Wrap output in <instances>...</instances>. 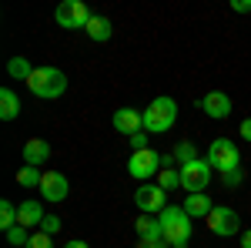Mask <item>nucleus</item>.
I'll return each instance as SVG.
<instances>
[{"instance_id":"20","label":"nucleus","mask_w":251,"mask_h":248,"mask_svg":"<svg viewBox=\"0 0 251 248\" xmlns=\"http://www.w3.org/2000/svg\"><path fill=\"white\" fill-rule=\"evenodd\" d=\"M7 74H10V77H17V81H30L34 67L27 64V57H10V64H7Z\"/></svg>"},{"instance_id":"8","label":"nucleus","mask_w":251,"mask_h":248,"mask_svg":"<svg viewBox=\"0 0 251 248\" xmlns=\"http://www.w3.org/2000/svg\"><path fill=\"white\" fill-rule=\"evenodd\" d=\"M127 174L134 178V181H148V178H154V174H161V154L157 151H137L127 158Z\"/></svg>"},{"instance_id":"21","label":"nucleus","mask_w":251,"mask_h":248,"mask_svg":"<svg viewBox=\"0 0 251 248\" xmlns=\"http://www.w3.org/2000/svg\"><path fill=\"white\" fill-rule=\"evenodd\" d=\"M157 185H161L164 191L181 188V171H177V168H161V174H157Z\"/></svg>"},{"instance_id":"22","label":"nucleus","mask_w":251,"mask_h":248,"mask_svg":"<svg viewBox=\"0 0 251 248\" xmlns=\"http://www.w3.org/2000/svg\"><path fill=\"white\" fill-rule=\"evenodd\" d=\"M174 158L181 161V168H184V165H191V161H201V158H198V148H194L191 141H181V144L174 148Z\"/></svg>"},{"instance_id":"4","label":"nucleus","mask_w":251,"mask_h":248,"mask_svg":"<svg viewBox=\"0 0 251 248\" xmlns=\"http://www.w3.org/2000/svg\"><path fill=\"white\" fill-rule=\"evenodd\" d=\"M91 17L94 14L87 10L84 0H60L57 10H54V20H57V27H64V30H87Z\"/></svg>"},{"instance_id":"23","label":"nucleus","mask_w":251,"mask_h":248,"mask_svg":"<svg viewBox=\"0 0 251 248\" xmlns=\"http://www.w3.org/2000/svg\"><path fill=\"white\" fill-rule=\"evenodd\" d=\"M17 225V205H10V201H0V228L10 231Z\"/></svg>"},{"instance_id":"24","label":"nucleus","mask_w":251,"mask_h":248,"mask_svg":"<svg viewBox=\"0 0 251 248\" xmlns=\"http://www.w3.org/2000/svg\"><path fill=\"white\" fill-rule=\"evenodd\" d=\"M3 235H7V242H10L14 248H27V242H30V235H27V228H24V225H14V228L3 231Z\"/></svg>"},{"instance_id":"6","label":"nucleus","mask_w":251,"mask_h":248,"mask_svg":"<svg viewBox=\"0 0 251 248\" xmlns=\"http://www.w3.org/2000/svg\"><path fill=\"white\" fill-rule=\"evenodd\" d=\"M208 221V228L214 235H221V238H234V235H241V218H238V211L228 208V205H214V211L204 218Z\"/></svg>"},{"instance_id":"26","label":"nucleus","mask_w":251,"mask_h":248,"mask_svg":"<svg viewBox=\"0 0 251 248\" xmlns=\"http://www.w3.org/2000/svg\"><path fill=\"white\" fill-rule=\"evenodd\" d=\"M127 141H131V154H137V151H148V131H137V134H131Z\"/></svg>"},{"instance_id":"29","label":"nucleus","mask_w":251,"mask_h":248,"mask_svg":"<svg viewBox=\"0 0 251 248\" xmlns=\"http://www.w3.org/2000/svg\"><path fill=\"white\" fill-rule=\"evenodd\" d=\"M234 14H251V0H231Z\"/></svg>"},{"instance_id":"25","label":"nucleus","mask_w":251,"mask_h":248,"mask_svg":"<svg viewBox=\"0 0 251 248\" xmlns=\"http://www.w3.org/2000/svg\"><path fill=\"white\" fill-rule=\"evenodd\" d=\"M60 228H64V221H60L57 215H47V218H44V225H40V231H44V235H50V238H54Z\"/></svg>"},{"instance_id":"32","label":"nucleus","mask_w":251,"mask_h":248,"mask_svg":"<svg viewBox=\"0 0 251 248\" xmlns=\"http://www.w3.org/2000/svg\"><path fill=\"white\" fill-rule=\"evenodd\" d=\"M241 248H251V228L241 231Z\"/></svg>"},{"instance_id":"28","label":"nucleus","mask_w":251,"mask_h":248,"mask_svg":"<svg viewBox=\"0 0 251 248\" xmlns=\"http://www.w3.org/2000/svg\"><path fill=\"white\" fill-rule=\"evenodd\" d=\"M241 178H245V174H241V168H234V171H225V174H221L225 188H238V185H241Z\"/></svg>"},{"instance_id":"19","label":"nucleus","mask_w":251,"mask_h":248,"mask_svg":"<svg viewBox=\"0 0 251 248\" xmlns=\"http://www.w3.org/2000/svg\"><path fill=\"white\" fill-rule=\"evenodd\" d=\"M40 178H44V174H40L34 165H24L17 171V185L20 188H40Z\"/></svg>"},{"instance_id":"10","label":"nucleus","mask_w":251,"mask_h":248,"mask_svg":"<svg viewBox=\"0 0 251 248\" xmlns=\"http://www.w3.org/2000/svg\"><path fill=\"white\" fill-rule=\"evenodd\" d=\"M67 188H71V185H67V178H64L60 171H44L37 191L47 198V201H64V198H67Z\"/></svg>"},{"instance_id":"17","label":"nucleus","mask_w":251,"mask_h":248,"mask_svg":"<svg viewBox=\"0 0 251 248\" xmlns=\"http://www.w3.org/2000/svg\"><path fill=\"white\" fill-rule=\"evenodd\" d=\"M134 228H137V238H141V242H144V238H164V235H161V221H157V215H141Z\"/></svg>"},{"instance_id":"31","label":"nucleus","mask_w":251,"mask_h":248,"mask_svg":"<svg viewBox=\"0 0 251 248\" xmlns=\"http://www.w3.org/2000/svg\"><path fill=\"white\" fill-rule=\"evenodd\" d=\"M238 134H241L245 141H251V117H245V121H241V128H238Z\"/></svg>"},{"instance_id":"5","label":"nucleus","mask_w":251,"mask_h":248,"mask_svg":"<svg viewBox=\"0 0 251 248\" xmlns=\"http://www.w3.org/2000/svg\"><path fill=\"white\" fill-rule=\"evenodd\" d=\"M238 161H241V154H238V148H234V141H228V138H214L211 148H208V165H211L214 171H234L238 168Z\"/></svg>"},{"instance_id":"7","label":"nucleus","mask_w":251,"mask_h":248,"mask_svg":"<svg viewBox=\"0 0 251 248\" xmlns=\"http://www.w3.org/2000/svg\"><path fill=\"white\" fill-rule=\"evenodd\" d=\"M211 165L208 161H191V165H184L181 168V188L188 191V194H201V191H208L211 185Z\"/></svg>"},{"instance_id":"16","label":"nucleus","mask_w":251,"mask_h":248,"mask_svg":"<svg viewBox=\"0 0 251 248\" xmlns=\"http://www.w3.org/2000/svg\"><path fill=\"white\" fill-rule=\"evenodd\" d=\"M17 114H20L17 94H14L10 87H0V117H3V121H14Z\"/></svg>"},{"instance_id":"2","label":"nucleus","mask_w":251,"mask_h":248,"mask_svg":"<svg viewBox=\"0 0 251 248\" xmlns=\"http://www.w3.org/2000/svg\"><path fill=\"white\" fill-rule=\"evenodd\" d=\"M141 121H144V131L148 134H164L174 128L177 121V104L171 97H154L144 111H141Z\"/></svg>"},{"instance_id":"11","label":"nucleus","mask_w":251,"mask_h":248,"mask_svg":"<svg viewBox=\"0 0 251 248\" xmlns=\"http://www.w3.org/2000/svg\"><path fill=\"white\" fill-rule=\"evenodd\" d=\"M201 111L214 121H221V117L231 114V97L225 94V91H208V94L201 97Z\"/></svg>"},{"instance_id":"30","label":"nucleus","mask_w":251,"mask_h":248,"mask_svg":"<svg viewBox=\"0 0 251 248\" xmlns=\"http://www.w3.org/2000/svg\"><path fill=\"white\" fill-rule=\"evenodd\" d=\"M141 248H171V245H168L164 238H144V242H141Z\"/></svg>"},{"instance_id":"3","label":"nucleus","mask_w":251,"mask_h":248,"mask_svg":"<svg viewBox=\"0 0 251 248\" xmlns=\"http://www.w3.org/2000/svg\"><path fill=\"white\" fill-rule=\"evenodd\" d=\"M30 94L34 97H44V101H54L67 91V74L60 67H34V74L27 81Z\"/></svg>"},{"instance_id":"14","label":"nucleus","mask_w":251,"mask_h":248,"mask_svg":"<svg viewBox=\"0 0 251 248\" xmlns=\"http://www.w3.org/2000/svg\"><path fill=\"white\" fill-rule=\"evenodd\" d=\"M47 158H50V144H47V141H40V138H30V141L24 144V161H27V165L40 168Z\"/></svg>"},{"instance_id":"33","label":"nucleus","mask_w":251,"mask_h":248,"mask_svg":"<svg viewBox=\"0 0 251 248\" xmlns=\"http://www.w3.org/2000/svg\"><path fill=\"white\" fill-rule=\"evenodd\" d=\"M64 248H91V245H87V242H67Z\"/></svg>"},{"instance_id":"13","label":"nucleus","mask_w":251,"mask_h":248,"mask_svg":"<svg viewBox=\"0 0 251 248\" xmlns=\"http://www.w3.org/2000/svg\"><path fill=\"white\" fill-rule=\"evenodd\" d=\"M114 128L121 134H137V131H144V121H141V114L137 111H131V108H117L114 111Z\"/></svg>"},{"instance_id":"9","label":"nucleus","mask_w":251,"mask_h":248,"mask_svg":"<svg viewBox=\"0 0 251 248\" xmlns=\"http://www.w3.org/2000/svg\"><path fill=\"white\" fill-rule=\"evenodd\" d=\"M134 205L144 215H161V211L168 208V191L161 188V185H141L134 191Z\"/></svg>"},{"instance_id":"1","label":"nucleus","mask_w":251,"mask_h":248,"mask_svg":"<svg viewBox=\"0 0 251 248\" xmlns=\"http://www.w3.org/2000/svg\"><path fill=\"white\" fill-rule=\"evenodd\" d=\"M157 221H161V235H164V242L171 248H188L191 242V215L184 208H177V205H168V208L157 215Z\"/></svg>"},{"instance_id":"12","label":"nucleus","mask_w":251,"mask_h":248,"mask_svg":"<svg viewBox=\"0 0 251 248\" xmlns=\"http://www.w3.org/2000/svg\"><path fill=\"white\" fill-rule=\"evenodd\" d=\"M44 205L40 201H20L17 205V225H24V228H40L44 225Z\"/></svg>"},{"instance_id":"15","label":"nucleus","mask_w":251,"mask_h":248,"mask_svg":"<svg viewBox=\"0 0 251 248\" xmlns=\"http://www.w3.org/2000/svg\"><path fill=\"white\" fill-rule=\"evenodd\" d=\"M181 208L188 211L191 218H208V215H211V211H214V205H211V198H208V194L201 191V194H188Z\"/></svg>"},{"instance_id":"27","label":"nucleus","mask_w":251,"mask_h":248,"mask_svg":"<svg viewBox=\"0 0 251 248\" xmlns=\"http://www.w3.org/2000/svg\"><path fill=\"white\" fill-rule=\"evenodd\" d=\"M27 248H54V242H50V235H44V231H37V235H30V242H27Z\"/></svg>"},{"instance_id":"18","label":"nucleus","mask_w":251,"mask_h":248,"mask_svg":"<svg viewBox=\"0 0 251 248\" xmlns=\"http://www.w3.org/2000/svg\"><path fill=\"white\" fill-rule=\"evenodd\" d=\"M111 30H114V27H111L107 17H91V24H87V34H91V40H97V44L111 37Z\"/></svg>"}]
</instances>
